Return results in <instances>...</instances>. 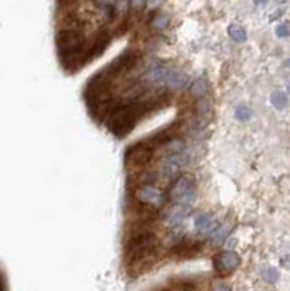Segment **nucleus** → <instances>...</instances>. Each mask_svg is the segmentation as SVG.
Masks as SVG:
<instances>
[{
  "instance_id": "obj_3",
  "label": "nucleus",
  "mask_w": 290,
  "mask_h": 291,
  "mask_svg": "<svg viewBox=\"0 0 290 291\" xmlns=\"http://www.w3.org/2000/svg\"><path fill=\"white\" fill-rule=\"evenodd\" d=\"M156 245V237L150 232H143L137 233L133 236L127 245V252L130 255L131 261H140L145 259L147 255H150L155 249Z\"/></svg>"
},
{
  "instance_id": "obj_9",
  "label": "nucleus",
  "mask_w": 290,
  "mask_h": 291,
  "mask_svg": "<svg viewBox=\"0 0 290 291\" xmlns=\"http://www.w3.org/2000/svg\"><path fill=\"white\" fill-rule=\"evenodd\" d=\"M172 69L165 63H155L146 73V80L153 85H165L168 75Z\"/></svg>"
},
{
  "instance_id": "obj_23",
  "label": "nucleus",
  "mask_w": 290,
  "mask_h": 291,
  "mask_svg": "<svg viewBox=\"0 0 290 291\" xmlns=\"http://www.w3.org/2000/svg\"><path fill=\"white\" fill-rule=\"evenodd\" d=\"M276 34H277V37H280V38H286V37H290V23L289 22L279 23V25L276 26Z\"/></svg>"
},
{
  "instance_id": "obj_27",
  "label": "nucleus",
  "mask_w": 290,
  "mask_h": 291,
  "mask_svg": "<svg viewBox=\"0 0 290 291\" xmlns=\"http://www.w3.org/2000/svg\"><path fill=\"white\" fill-rule=\"evenodd\" d=\"M94 3H97L98 6H102V7H109V6H114V1L115 0H92Z\"/></svg>"
},
{
  "instance_id": "obj_6",
  "label": "nucleus",
  "mask_w": 290,
  "mask_h": 291,
  "mask_svg": "<svg viewBox=\"0 0 290 291\" xmlns=\"http://www.w3.org/2000/svg\"><path fill=\"white\" fill-rule=\"evenodd\" d=\"M187 159H188L187 153H166V156L162 157L159 163V174L165 179L174 178L178 174L180 168L187 162Z\"/></svg>"
},
{
  "instance_id": "obj_24",
  "label": "nucleus",
  "mask_w": 290,
  "mask_h": 291,
  "mask_svg": "<svg viewBox=\"0 0 290 291\" xmlns=\"http://www.w3.org/2000/svg\"><path fill=\"white\" fill-rule=\"evenodd\" d=\"M147 0H130V7L136 12H140L142 9H145Z\"/></svg>"
},
{
  "instance_id": "obj_26",
  "label": "nucleus",
  "mask_w": 290,
  "mask_h": 291,
  "mask_svg": "<svg viewBox=\"0 0 290 291\" xmlns=\"http://www.w3.org/2000/svg\"><path fill=\"white\" fill-rule=\"evenodd\" d=\"M162 3H164V0H147V1H146V6H147L150 10H153V9H158Z\"/></svg>"
},
{
  "instance_id": "obj_4",
  "label": "nucleus",
  "mask_w": 290,
  "mask_h": 291,
  "mask_svg": "<svg viewBox=\"0 0 290 291\" xmlns=\"http://www.w3.org/2000/svg\"><path fill=\"white\" fill-rule=\"evenodd\" d=\"M153 150H155V146L150 141H142V143L131 146L125 152V165L128 168L145 166L152 159Z\"/></svg>"
},
{
  "instance_id": "obj_30",
  "label": "nucleus",
  "mask_w": 290,
  "mask_h": 291,
  "mask_svg": "<svg viewBox=\"0 0 290 291\" xmlns=\"http://www.w3.org/2000/svg\"><path fill=\"white\" fill-rule=\"evenodd\" d=\"M286 66H289V67H290V60H288V63H286Z\"/></svg>"
},
{
  "instance_id": "obj_10",
  "label": "nucleus",
  "mask_w": 290,
  "mask_h": 291,
  "mask_svg": "<svg viewBox=\"0 0 290 291\" xmlns=\"http://www.w3.org/2000/svg\"><path fill=\"white\" fill-rule=\"evenodd\" d=\"M191 213L190 205H181V204H175L166 214H165V221L168 226L171 227H177L178 224H181Z\"/></svg>"
},
{
  "instance_id": "obj_18",
  "label": "nucleus",
  "mask_w": 290,
  "mask_h": 291,
  "mask_svg": "<svg viewBox=\"0 0 290 291\" xmlns=\"http://www.w3.org/2000/svg\"><path fill=\"white\" fill-rule=\"evenodd\" d=\"M270 102H271V105H273L274 108H277V109H285V108L288 106V103H289V99H288V95H286L285 92L276 91V92L271 94Z\"/></svg>"
},
{
  "instance_id": "obj_1",
  "label": "nucleus",
  "mask_w": 290,
  "mask_h": 291,
  "mask_svg": "<svg viewBox=\"0 0 290 291\" xmlns=\"http://www.w3.org/2000/svg\"><path fill=\"white\" fill-rule=\"evenodd\" d=\"M155 106L152 100H131L128 103H117L114 109L109 112L108 118V130L115 137H125L137 124V121L149 112V109Z\"/></svg>"
},
{
  "instance_id": "obj_8",
  "label": "nucleus",
  "mask_w": 290,
  "mask_h": 291,
  "mask_svg": "<svg viewBox=\"0 0 290 291\" xmlns=\"http://www.w3.org/2000/svg\"><path fill=\"white\" fill-rule=\"evenodd\" d=\"M241 264V258L233 251H223L214 258V267L219 272H232Z\"/></svg>"
},
{
  "instance_id": "obj_22",
  "label": "nucleus",
  "mask_w": 290,
  "mask_h": 291,
  "mask_svg": "<svg viewBox=\"0 0 290 291\" xmlns=\"http://www.w3.org/2000/svg\"><path fill=\"white\" fill-rule=\"evenodd\" d=\"M235 116H236L238 119H241V121H247V119H249V116H251V109H249L248 106H245V105H241V106L236 108Z\"/></svg>"
},
{
  "instance_id": "obj_13",
  "label": "nucleus",
  "mask_w": 290,
  "mask_h": 291,
  "mask_svg": "<svg viewBox=\"0 0 290 291\" xmlns=\"http://www.w3.org/2000/svg\"><path fill=\"white\" fill-rule=\"evenodd\" d=\"M187 82H188V78L186 73L180 70H171L165 85H168L171 89H183L187 85Z\"/></svg>"
},
{
  "instance_id": "obj_16",
  "label": "nucleus",
  "mask_w": 290,
  "mask_h": 291,
  "mask_svg": "<svg viewBox=\"0 0 290 291\" xmlns=\"http://www.w3.org/2000/svg\"><path fill=\"white\" fill-rule=\"evenodd\" d=\"M208 91V82L206 78H198L197 80H194V83L190 88V92L194 97H204V95Z\"/></svg>"
},
{
  "instance_id": "obj_19",
  "label": "nucleus",
  "mask_w": 290,
  "mask_h": 291,
  "mask_svg": "<svg viewBox=\"0 0 290 291\" xmlns=\"http://www.w3.org/2000/svg\"><path fill=\"white\" fill-rule=\"evenodd\" d=\"M229 232H230V226H229L228 223L219 224V227L211 233V234H213V236H211V240H213L214 243H222V242L229 236Z\"/></svg>"
},
{
  "instance_id": "obj_7",
  "label": "nucleus",
  "mask_w": 290,
  "mask_h": 291,
  "mask_svg": "<svg viewBox=\"0 0 290 291\" xmlns=\"http://www.w3.org/2000/svg\"><path fill=\"white\" fill-rule=\"evenodd\" d=\"M136 198H137V201L140 204L149 205V207H155V208L161 207L164 204V201H165L164 193L159 188H156L153 185H149V184L142 185L140 188H137Z\"/></svg>"
},
{
  "instance_id": "obj_11",
  "label": "nucleus",
  "mask_w": 290,
  "mask_h": 291,
  "mask_svg": "<svg viewBox=\"0 0 290 291\" xmlns=\"http://www.w3.org/2000/svg\"><path fill=\"white\" fill-rule=\"evenodd\" d=\"M219 227V221L213 214L203 213L195 217V229L200 234H211Z\"/></svg>"
},
{
  "instance_id": "obj_25",
  "label": "nucleus",
  "mask_w": 290,
  "mask_h": 291,
  "mask_svg": "<svg viewBox=\"0 0 290 291\" xmlns=\"http://www.w3.org/2000/svg\"><path fill=\"white\" fill-rule=\"evenodd\" d=\"M211 291H230V289L225 283H214L213 287H211Z\"/></svg>"
},
{
  "instance_id": "obj_14",
  "label": "nucleus",
  "mask_w": 290,
  "mask_h": 291,
  "mask_svg": "<svg viewBox=\"0 0 290 291\" xmlns=\"http://www.w3.org/2000/svg\"><path fill=\"white\" fill-rule=\"evenodd\" d=\"M149 23H150L152 29L158 31V32H162V31H165L169 26V16L166 13H155Z\"/></svg>"
},
{
  "instance_id": "obj_28",
  "label": "nucleus",
  "mask_w": 290,
  "mask_h": 291,
  "mask_svg": "<svg viewBox=\"0 0 290 291\" xmlns=\"http://www.w3.org/2000/svg\"><path fill=\"white\" fill-rule=\"evenodd\" d=\"M254 1H255L257 4H266V3H267V0H254Z\"/></svg>"
},
{
  "instance_id": "obj_20",
  "label": "nucleus",
  "mask_w": 290,
  "mask_h": 291,
  "mask_svg": "<svg viewBox=\"0 0 290 291\" xmlns=\"http://www.w3.org/2000/svg\"><path fill=\"white\" fill-rule=\"evenodd\" d=\"M166 150L168 153H187V146L183 140L171 138L166 141Z\"/></svg>"
},
{
  "instance_id": "obj_21",
  "label": "nucleus",
  "mask_w": 290,
  "mask_h": 291,
  "mask_svg": "<svg viewBox=\"0 0 290 291\" xmlns=\"http://www.w3.org/2000/svg\"><path fill=\"white\" fill-rule=\"evenodd\" d=\"M263 278H264L267 283L274 284V283L279 280V272H277V270H274V268H267V270L263 271Z\"/></svg>"
},
{
  "instance_id": "obj_12",
  "label": "nucleus",
  "mask_w": 290,
  "mask_h": 291,
  "mask_svg": "<svg viewBox=\"0 0 290 291\" xmlns=\"http://www.w3.org/2000/svg\"><path fill=\"white\" fill-rule=\"evenodd\" d=\"M111 42V34L108 31H101L97 35L91 50L88 51V56H89V60H94L99 57L101 54H104V51L106 50V47L109 45Z\"/></svg>"
},
{
  "instance_id": "obj_15",
  "label": "nucleus",
  "mask_w": 290,
  "mask_h": 291,
  "mask_svg": "<svg viewBox=\"0 0 290 291\" xmlns=\"http://www.w3.org/2000/svg\"><path fill=\"white\" fill-rule=\"evenodd\" d=\"M201 245L197 242H184L178 246H175V253L178 256H191L195 252H198L201 248Z\"/></svg>"
},
{
  "instance_id": "obj_17",
  "label": "nucleus",
  "mask_w": 290,
  "mask_h": 291,
  "mask_svg": "<svg viewBox=\"0 0 290 291\" xmlns=\"http://www.w3.org/2000/svg\"><path fill=\"white\" fill-rule=\"evenodd\" d=\"M228 34H229V37H230L235 42H245V41H247V31H245L241 25H238V23L229 25Z\"/></svg>"
},
{
  "instance_id": "obj_29",
  "label": "nucleus",
  "mask_w": 290,
  "mask_h": 291,
  "mask_svg": "<svg viewBox=\"0 0 290 291\" xmlns=\"http://www.w3.org/2000/svg\"><path fill=\"white\" fill-rule=\"evenodd\" d=\"M288 94L290 95V80H289V83H288Z\"/></svg>"
},
{
  "instance_id": "obj_2",
  "label": "nucleus",
  "mask_w": 290,
  "mask_h": 291,
  "mask_svg": "<svg viewBox=\"0 0 290 291\" xmlns=\"http://www.w3.org/2000/svg\"><path fill=\"white\" fill-rule=\"evenodd\" d=\"M168 196L175 204L190 205L195 199V181L190 174H184L174 179L169 187Z\"/></svg>"
},
{
  "instance_id": "obj_5",
  "label": "nucleus",
  "mask_w": 290,
  "mask_h": 291,
  "mask_svg": "<svg viewBox=\"0 0 290 291\" xmlns=\"http://www.w3.org/2000/svg\"><path fill=\"white\" fill-rule=\"evenodd\" d=\"M139 57H140V54H139L137 51L128 50V51L123 53L120 57H117L111 64H108V66L102 70V73H104L106 78L111 79V78H114V76H117V75H120V73H123V72H125V70H130V69L137 63Z\"/></svg>"
}]
</instances>
